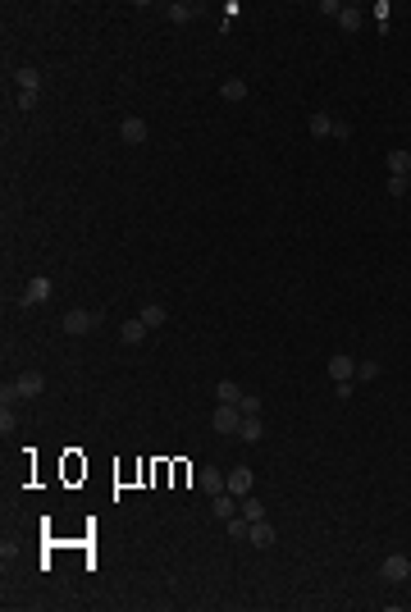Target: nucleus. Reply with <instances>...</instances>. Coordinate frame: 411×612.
<instances>
[{
  "mask_svg": "<svg viewBox=\"0 0 411 612\" xmlns=\"http://www.w3.org/2000/svg\"><path fill=\"white\" fill-rule=\"evenodd\" d=\"M238 425H242V411L233 402H219L215 411H210V430H215V434H238Z\"/></svg>",
  "mask_w": 411,
  "mask_h": 612,
  "instance_id": "f257e3e1",
  "label": "nucleus"
},
{
  "mask_svg": "<svg viewBox=\"0 0 411 612\" xmlns=\"http://www.w3.org/2000/svg\"><path fill=\"white\" fill-rule=\"evenodd\" d=\"M379 576L389 580V585H402V580H411V558H407V553H389V558L379 562Z\"/></svg>",
  "mask_w": 411,
  "mask_h": 612,
  "instance_id": "f03ea898",
  "label": "nucleus"
},
{
  "mask_svg": "<svg viewBox=\"0 0 411 612\" xmlns=\"http://www.w3.org/2000/svg\"><path fill=\"white\" fill-rule=\"evenodd\" d=\"M51 297H55V284L46 279V274H37V279H28V288H23L19 306H42V302H51Z\"/></svg>",
  "mask_w": 411,
  "mask_h": 612,
  "instance_id": "7ed1b4c3",
  "label": "nucleus"
},
{
  "mask_svg": "<svg viewBox=\"0 0 411 612\" xmlns=\"http://www.w3.org/2000/svg\"><path fill=\"white\" fill-rule=\"evenodd\" d=\"M97 325H101V311H69L65 316V334H74V339L78 334H92Z\"/></svg>",
  "mask_w": 411,
  "mask_h": 612,
  "instance_id": "20e7f679",
  "label": "nucleus"
},
{
  "mask_svg": "<svg viewBox=\"0 0 411 612\" xmlns=\"http://www.w3.org/2000/svg\"><path fill=\"white\" fill-rule=\"evenodd\" d=\"M251 484H256L251 466H233V470H228V493H233V498H247V493H251Z\"/></svg>",
  "mask_w": 411,
  "mask_h": 612,
  "instance_id": "39448f33",
  "label": "nucleus"
},
{
  "mask_svg": "<svg viewBox=\"0 0 411 612\" xmlns=\"http://www.w3.org/2000/svg\"><path fill=\"white\" fill-rule=\"evenodd\" d=\"M196 484H201L206 493H210V498H215V493H224L228 489V475L219 466H201V475H196Z\"/></svg>",
  "mask_w": 411,
  "mask_h": 612,
  "instance_id": "423d86ee",
  "label": "nucleus"
},
{
  "mask_svg": "<svg viewBox=\"0 0 411 612\" xmlns=\"http://www.w3.org/2000/svg\"><path fill=\"white\" fill-rule=\"evenodd\" d=\"M329 380H357V361L347 357V352H334V357H329Z\"/></svg>",
  "mask_w": 411,
  "mask_h": 612,
  "instance_id": "0eeeda50",
  "label": "nucleus"
},
{
  "mask_svg": "<svg viewBox=\"0 0 411 612\" xmlns=\"http://www.w3.org/2000/svg\"><path fill=\"white\" fill-rule=\"evenodd\" d=\"M119 137L128 146H137V142H146V119H137V114H128V119L119 124Z\"/></svg>",
  "mask_w": 411,
  "mask_h": 612,
  "instance_id": "6e6552de",
  "label": "nucleus"
},
{
  "mask_svg": "<svg viewBox=\"0 0 411 612\" xmlns=\"http://www.w3.org/2000/svg\"><path fill=\"white\" fill-rule=\"evenodd\" d=\"M14 389H19V398H42V389H46V380L37 371H23L19 380H14Z\"/></svg>",
  "mask_w": 411,
  "mask_h": 612,
  "instance_id": "1a4fd4ad",
  "label": "nucleus"
},
{
  "mask_svg": "<svg viewBox=\"0 0 411 612\" xmlns=\"http://www.w3.org/2000/svg\"><path fill=\"white\" fill-rule=\"evenodd\" d=\"M247 544H256V548H270L274 544V525L260 516V521H251V530H247Z\"/></svg>",
  "mask_w": 411,
  "mask_h": 612,
  "instance_id": "9d476101",
  "label": "nucleus"
},
{
  "mask_svg": "<svg viewBox=\"0 0 411 612\" xmlns=\"http://www.w3.org/2000/svg\"><path fill=\"white\" fill-rule=\"evenodd\" d=\"M146 334H151V329L142 325V320H124V329H119V339L128 343V348H142V343H146Z\"/></svg>",
  "mask_w": 411,
  "mask_h": 612,
  "instance_id": "9b49d317",
  "label": "nucleus"
},
{
  "mask_svg": "<svg viewBox=\"0 0 411 612\" xmlns=\"http://www.w3.org/2000/svg\"><path fill=\"white\" fill-rule=\"evenodd\" d=\"M137 320H142V325H146V329H160L165 320H169V311H165L160 302H146V306H142V311H137Z\"/></svg>",
  "mask_w": 411,
  "mask_h": 612,
  "instance_id": "f8f14e48",
  "label": "nucleus"
},
{
  "mask_svg": "<svg viewBox=\"0 0 411 612\" xmlns=\"http://www.w3.org/2000/svg\"><path fill=\"white\" fill-rule=\"evenodd\" d=\"M306 128H311V137H334V114H325V110H315L311 119H306Z\"/></svg>",
  "mask_w": 411,
  "mask_h": 612,
  "instance_id": "ddd939ff",
  "label": "nucleus"
},
{
  "mask_svg": "<svg viewBox=\"0 0 411 612\" xmlns=\"http://www.w3.org/2000/svg\"><path fill=\"white\" fill-rule=\"evenodd\" d=\"M338 28H343L347 37L361 33V5H343V10H338Z\"/></svg>",
  "mask_w": 411,
  "mask_h": 612,
  "instance_id": "4468645a",
  "label": "nucleus"
},
{
  "mask_svg": "<svg viewBox=\"0 0 411 612\" xmlns=\"http://www.w3.org/2000/svg\"><path fill=\"white\" fill-rule=\"evenodd\" d=\"M14 83H19V92H42V74H37L33 65L14 69Z\"/></svg>",
  "mask_w": 411,
  "mask_h": 612,
  "instance_id": "2eb2a0df",
  "label": "nucleus"
},
{
  "mask_svg": "<svg viewBox=\"0 0 411 612\" xmlns=\"http://www.w3.org/2000/svg\"><path fill=\"white\" fill-rule=\"evenodd\" d=\"M384 164H389V174L411 178V151H389V155H384Z\"/></svg>",
  "mask_w": 411,
  "mask_h": 612,
  "instance_id": "dca6fc26",
  "label": "nucleus"
},
{
  "mask_svg": "<svg viewBox=\"0 0 411 612\" xmlns=\"http://www.w3.org/2000/svg\"><path fill=\"white\" fill-rule=\"evenodd\" d=\"M260 434H265V425H260V416H242V425H238V439H242V443H256Z\"/></svg>",
  "mask_w": 411,
  "mask_h": 612,
  "instance_id": "f3484780",
  "label": "nucleus"
},
{
  "mask_svg": "<svg viewBox=\"0 0 411 612\" xmlns=\"http://www.w3.org/2000/svg\"><path fill=\"white\" fill-rule=\"evenodd\" d=\"M210 512H215L219 516V521H228V516H238V512H233V493H215V498H210Z\"/></svg>",
  "mask_w": 411,
  "mask_h": 612,
  "instance_id": "a211bd4d",
  "label": "nucleus"
},
{
  "mask_svg": "<svg viewBox=\"0 0 411 612\" xmlns=\"http://www.w3.org/2000/svg\"><path fill=\"white\" fill-rule=\"evenodd\" d=\"M219 96H224V101H242V96H247V83H242V78H224V83H219Z\"/></svg>",
  "mask_w": 411,
  "mask_h": 612,
  "instance_id": "6ab92c4d",
  "label": "nucleus"
},
{
  "mask_svg": "<svg viewBox=\"0 0 411 612\" xmlns=\"http://www.w3.org/2000/svg\"><path fill=\"white\" fill-rule=\"evenodd\" d=\"M215 398H219V402H233V407H238V402H242V389H238L233 380H219V384H215Z\"/></svg>",
  "mask_w": 411,
  "mask_h": 612,
  "instance_id": "aec40b11",
  "label": "nucleus"
},
{
  "mask_svg": "<svg viewBox=\"0 0 411 612\" xmlns=\"http://www.w3.org/2000/svg\"><path fill=\"white\" fill-rule=\"evenodd\" d=\"M165 19H169V23H192L196 19V5H183V0H178V5L165 10Z\"/></svg>",
  "mask_w": 411,
  "mask_h": 612,
  "instance_id": "412c9836",
  "label": "nucleus"
},
{
  "mask_svg": "<svg viewBox=\"0 0 411 612\" xmlns=\"http://www.w3.org/2000/svg\"><path fill=\"white\" fill-rule=\"evenodd\" d=\"M247 530H251V521H247V516H228V539H247Z\"/></svg>",
  "mask_w": 411,
  "mask_h": 612,
  "instance_id": "4be33fe9",
  "label": "nucleus"
},
{
  "mask_svg": "<svg viewBox=\"0 0 411 612\" xmlns=\"http://www.w3.org/2000/svg\"><path fill=\"white\" fill-rule=\"evenodd\" d=\"M389 197H407L411 192V178H402V174H389V187H384Z\"/></svg>",
  "mask_w": 411,
  "mask_h": 612,
  "instance_id": "5701e85b",
  "label": "nucleus"
},
{
  "mask_svg": "<svg viewBox=\"0 0 411 612\" xmlns=\"http://www.w3.org/2000/svg\"><path fill=\"white\" fill-rule=\"evenodd\" d=\"M242 516H247V521H260V516H265V507H260V498H242Z\"/></svg>",
  "mask_w": 411,
  "mask_h": 612,
  "instance_id": "b1692460",
  "label": "nucleus"
},
{
  "mask_svg": "<svg viewBox=\"0 0 411 612\" xmlns=\"http://www.w3.org/2000/svg\"><path fill=\"white\" fill-rule=\"evenodd\" d=\"M238 411H242V416H256V411H260V398H256V393H242Z\"/></svg>",
  "mask_w": 411,
  "mask_h": 612,
  "instance_id": "393cba45",
  "label": "nucleus"
},
{
  "mask_svg": "<svg viewBox=\"0 0 411 612\" xmlns=\"http://www.w3.org/2000/svg\"><path fill=\"white\" fill-rule=\"evenodd\" d=\"M379 375V361H357V380H375Z\"/></svg>",
  "mask_w": 411,
  "mask_h": 612,
  "instance_id": "a878e982",
  "label": "nucleus"
},
{
  "mask_svg": "<svg viewBox=\"0 0 411 612\" xmlns=\"http://www.w3.org/2000/svg\"><path fill=\"white\" fill-rule=\"evenodd\" d=\"M42 101V92H19V110H33Z\"/></svg>",
  "mask_w": 411,
  "mask_h": 612,
  "instance_id": "bb28decb",
  "label": "nucleus"
},
{
  "mask_svg": "<svg viewBox=\"0 0 411 612\" xmlns=\"http://www.w3.org/2000/svg\"><path fill=\"white\" fill-rule=\"evenodd\" d=\"M375 19H379V28L389 33V0H379V5H375Z\"/></svg>",
  "mask_w": 411,
  "mask_h": 612,
  "instance_id": "cd10ccee",
  "label": "nucleus"
},
{
  "mask_svg": "<svg viewBox=\"0 0 411 612\" xmlns=\"http://www.w3.org/2000/svg\"><path fill=\"white\" fill-rule=\"evenodd\" d=\"M334 393H338V402H347V398H352V380H338Z\"/></svg>",
  "mask_w": 411,
  "mask_h": 612,
  "instance_id": "c85d7f7f",
  "label": "nucleus"
},
{
  "mask_svg": "<svg viewBox=\"0 0 411 612\" xmlns=\"http://www.w3.org/2000/svg\"><path fill=\"white\" fill-rule=\"evenodd\" d=\"M334 137H338V142H347V137H352V124H343V119H334Z\"/></svg>",
  "mask_w": 411,
  "mask_h": 612,
  "instance_id": "c756f323",
  "label": "nucleus"
}]
</instances>
